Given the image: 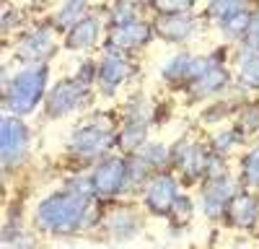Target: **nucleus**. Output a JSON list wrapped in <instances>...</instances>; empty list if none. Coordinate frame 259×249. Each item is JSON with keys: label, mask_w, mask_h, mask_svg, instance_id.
I'll use <instances>...</instances> for the list:
<instances>
[{"label": "nucleus", "mask_w": 259, "mask_h": 249, "mask_svg": "<svg viewBox=\"0 0 259 249\" xmlns=\"http://www.w3.org/2000/svg\"><path fill=\"white\" fill-rule=\"evenodd\" d=\"M85 205V192L80 190L52 195L39 205V223L47 231H73L83 223Z\"/></svg>", "instance_id": "nucleus-1"}, {"label": "nucleus", "mask_w": 259, "mask_h": 249, "mask_svg": "<svg viewBox=\"0 0 259 249\" xmlns=\"http://www.w3.org/2000/svg\"><path fill=\"white\" fill-rule=\"evenodd\" d=\"M45 80H47V68L36 62V65L21 70L16 75V80L11 83L8 91V104L11 109L18 114H26L36 107V101L41 99V91H45Z\"/></svg>", "instance_id": "nucleus-2"}, {"label": "nucleus", "mask_w": 259, "mask_h": 249, "mask_svg": "<svg viewBox=\"0 0 259 249\" xmlns=\"http://www.w3.org/2000/svg\"><path fill=\"white\" fill-rule=\"evenodd\" d=\"M0 140H3V161H6V166L18 163L21 156L26 153V145H29L26 128L18 119L6 117L3 119V130H0Z\"/></svg>", "instance_id": "nucleus-3"}, {"label": "nucleus", "mask_w": 259, "mask_h": 249, "mask_svg": "<svg viewBox=\"0 0 259 249\" xmlns=\"http://www.w3.org/2000/svg\"><path fill=\"white\" fill-rule=\"evenodd\" d=\"M112 145H114V138L99 128H85L70 138V148L83 153V156H99L106 148H112Z\"/></svg>", "instance_id": "nucleus-4"}, {"label": "nucleus", "mask_w": 259, "mask_h": 249, "mask_svg": "<svg viewBox=\"0 0 259 249\" xmlns=\"http://www.w3.org/2000/svg\"><path fill=\"white\" fill-rule=\"evenodd\" d=\"M124 177H127V166H124L119 158H114V161L101 163L99 169L94 172V177H91V187H94L96 192L112 195V192H117L119 187L124 184Z\"/></svg>", "instance_id": "nucleus-5"}, {"label": "nucleus", "mask_w": 259, "mask_h": 249, "mask_svg": "<svg viewBox=\"0 0 259 249\" xmlns=\"http://www.w3.org/2000/svg\"><path fill=\"white\" fill-rule=\"evenodd\" d=\"M80 99H83V83H78V80H62V83H57V89L50 96V114L60 117L65 112L75 109L80 104Z\"/></svg>", "instance_id": "nucleus-6"}, {"label": "nucleus", "mask_w": 259, "mask_h": 249, "mask_svg": "<svg viewBox=\"0 0 259 249\" xmlns=\"http://www.w3.org/2000/svg\"><path fill=\"white\" fill-rule=\"evenodd\" d=\"M177 200V182L171 177H156L148 187V208L156 213H166Z\"/></svg>", "instance_id": "nucleus-7"}, {"label": "nucleus", "mask_w": 259, "mask_h": 249, "mask_svg": "<svg viewBox=\"0 0 259 249\" xmlns=\"http://www.w3.org/2000/svg\"><path fill=\"white\" fill-rule=\"evenodd\" d=\"M150 39V29L140 21H133V24H122L112 31V45L114 47H135L143 45V42Z\"/></svg>", "instance_id": "nucleus-8"}, {"label": "nucleus", "mask_w": 259, "mask_h": 249, "mask_svg": "<svg viewBox=\"0 0 259 249\" xmlns=\"http://www.w3.org/2000/svg\"><path fill=\"white\" fill-rule=\"evenodd\" d=\"M52 52V31L45 26V29H36L31 36H26V42L21 45V55L24 57H31V60H39V57H47Z\"/></svg>", "instance_id": "nucleus-9"}, {"label": "nucleus", "mask_w": 259, "mask_h": 249, "mask_svg": "<svg viewBox=\"0 0 259 249\" xmlns=\"http://www.w3.org/2000/svg\"><path fill=\"white\" fill-rule=\"evenodd\" d=\"M156 31L166 39H184L189 31H192V18L189 16H182V13H171L168 18H161Z\"/></svg>", "instance_id": "nucleus-10"}, {"label": "nucleus", "mask_w": 259, "mask_h": 249, "mask_svg": "<svg viewBox=\"0 0 259 249\" xmlns=\"http://www.w3.org/2000/svg\"><path fill=\"white\" fill-rule=\"evenodd\" d=\"M99 31V21L96 18H83L73 26V31L68 34V47L70 50H80V47H89L91 42L96 39Z\"/></svg>", "instance_id": "nucleus-11"}, {"label": "nucleus", "mask_w": 259, "mask_h": 249, "mask_svg": "<svg viewBox=\"0 0 259 249\" xmlns=\"http://www.w3.org/2000/svg\"><path fill=\"white\" fill-rule=\"evenodd\" d=\"M127 75V65H124V60L122 57H106L104 62H101V83H104V91L106 94H112L114 89H117V83L122 80Z\"/></svg>", "instance_id": "nucleus-12"}, {"label": "nucleus", "mask_w": 259, "mask_h": 249, "mask_svg": "<svg viewBox=\"0 0 259 249\" xmlns=\"http://www.w3.org/2000/svg\"><path fill=\"white\" fill-rule=\"evenodd\" d=\"M256 218V200L249 195H239L231 200V221L236 226H251Z\"/></svg>", "instance_id": "nucleus-13"}, {"label": "nucleus", "mask_w": 259, "mask_h": 249, "mask_svg": "<svg viewBox=\"0 0 259 249\" xmlns=\"http://www.w3.org/2000/svg\"><path fill=\"white\" fill-rule=\"evenodd\" d=\"M223 83H226V73H223L221 68H215L212 62H210V68H207L202 75L194 78V86H192V91L197 94V96H205V94H212V91L223 89Z\"/></svg>", "instance_id": "nucleus-14"}, {"label": "nucleus", "mask_w": 259, "mask_h": 249, "mask_svg": "<svg viewBox=\"0 0 259 249\" xmlns=\"http://www.w3.org/2000/svg\"><path fill=\"white\" fill-rule=\"evenodd\" d=\"M231 197V182H218V184H212L210 190L205 192V213L207 216H218L223 211V205L226 200Z\"/></svg>", "instance_id": "nucleus-15"}, {"label": "nucleus", "mask_w": 259, "mask_h": 249, "mask_svg": "<svg viewBox=\"0 0 259 249\" xmlns=\"http://www.w3.org/2000/svg\"><path fill=\"white\" fill-rule=\"evenodd\" d=\"M239 78L246 86H259V50H244L241 55V68H239Z\"/></svg>", "instance_id": "nucleus-16"}, {"label": "nucleus", "mask_w": 259, "mask_h": 249, "mask_svg": "<svg viewBox=\"0 0 259 249\" xmlns=\"http://www.w3.org/2000/svg\"><path fill=\"white\" fill-rule=\"evenodd\" d=\"M179 161H182V166L194 177V174H202V169H205V156H202V151L200 148H184L182 153H179Z\"/></svg>", "instance_id": "nucleus-17"}, {"label": "nucleus", "mask_w": 259, "mask_h": 249, "mask_svg": "<svg viewBox=\"0 0 259 249\" xmlns=\"http://www.w3.org/2000/svg\"><path fill=\"white\" fill-rule=\"evenodd\" d=\"M143 138H145V122L138 117L135 122H127V128H124L119 143L124 145V148H135V145L143 143Z\"/></svg>", "instance_id": "nucleus-18"}, {"label": "nucleus", "mask_w": 259, "mask_h": 249, "mask_svg": "<svg viewBox=\"0 0 259 249\" xmlns=\"http://www.w3.org/2000/svg\"><path fill=\"white\" fill-rule=\"evenodd\" d=\"M249 21H251V16H249V13H244V11H233V13H228V16H226L223 29H226L231 36H239V34H244V31L249 29Z\"/></svg>", "instance_id": "nucleus-19"}, {"label": "nucleus", "mask_w": 259, "mask_h": 249, "mask_svg": "<svg viewBox=\"0 0 259 249\" xmlns=\"http://www.w3.org/2000/svg\"><path fill=\"white\" fill-rule=\"evenodd\" d=\"M109 226H112V234H117V236H130V234L138 231V218H133L130 213H117V216L109 221Z\"/></svg>", "instance_id": "nucleus-20"}, {"label": "nucleus", "mask_w": 259, "mask_h": 249, "mask_svg": "<svg viewBox=\"0 0 259 249\" xmlns=\"http://www.w3.org/2000/svg\"><path fill=\"white\" fill-rule=\"evenodd\" d=\"M83 8H85V0H68V3H65V8L60 11L57 21H60L62 26H68L70 21H75V18L83 13Z\"/></svg>", "instance_id": "nucleus-21"}, {"label": "nucleus", "mask_w": 259, "mask_h": 249, "mask_svg": "<svg viewBox=\"0 0 259 249\" xmlns=\"http://www.w3.org/2000/svg\"><path fill=\"white\" fill-rule=\"evenodd\" d=\"M192 0H153V8H158L161 13H184L189 11Z\"/></svg>", "instance_id": "nucleus-22"}, {"label": "nucleus", "mask_w": 259, "mask_h": 249, "mask_svg": "<svg viewBox=\"0 0 259 249\" xmlns=\"http://www.w3.org/2000/svg\"><path fill=\"white\" fill-rule=\"evenodd\" d=\"M244 172H246V179L251 184H259V148H254L246 158H244Z\"/></svg>", "instance_id": "nucleus-23"}, {"label": "nucleus", "mask_w": 259, "mask_h": 249, "mask_svg": "<svg viewBox=\"0 0 259 249\" xmlns=\"http://www.w3.org/2000/svg\"><path fill=\"white\" fill-rule=\"evenodd\" d=\"M241 3H244V0H215L212 8H210V13H212V16H221V18H226L228 13L239 11V6H241Z\"/></svg>", "instance_id": "nucleus-24"}, {"label": "nucleus", "mask_w": 259, "mask_h": 249, "mask_svg": "<svg viewBox=\"0 0 259 249\" xmlns=\"http://www.w3.org/2000/svg\"><path fill=\"white\" fill-rule=\"evenodd\" d=\"M171 208H174V218H177V223H184V221L192 216V202H189L187 197H177Z\"/></svg>", "instance_id": "nucleus-25"}, {"label": "nucleus", "mask_w": 259, "mask_h": 249, "mask_svg": "<svg viewBox=\"0 0 259 249\" xmlns=\"http://www.w3.org/2000/svg\"><path fill=\"white\" fill-rule=\"evenodd\" d=\"M246 34H249V47H251V50H259V13L251 16Z\"/></svg>", "instance_id": "nucleus-26"}, {"label": "nucleus", "mask_w": 259, "mask_h": 249, "mask_svg": "<svg viewBox=\"0 0 259 249\" xmlns=\"http://www.w3.org/2000/svg\"><path fill=\"white\" fill-rule=\"evenodd\" d=\"M114 21H117L119 26H122V24H133V21H135L133 16H130V6H127V3H122V6L114 11Z\"/></svg>", "instance_id": "nucleus-27"}, {"label": "nucleus", "mask_w": 259, "mask_h": 249, "mask_svg": "<svg viewBox=\"0 0 259 249\" xmlns=\"http://www.w3.org/2000/svg\"><path fill=\"white\" fill-rule=\"evenodd\" d=\"M148 158H150V161H158V163L166 161V148H163V145H156V148H150V151H148Z\"/></svg>", "instance_id": "nucleus-28"}, {"label": "nucleus", "mask_w": 259, "mask_h": 249, "mask_svg": "<svg viewBox=\"0 0 259 249\" xmlns=\"http://www.w3.org/2000/svg\"><path fill=\"white\" fill-rule=\"evenodd\" d=\"M143 174H145V163H143V161H138V169H130V182L138 184V182L143 179Z\"/></svg>", "instance_id": "nucleus-29"}, {"label": "nucleus", "mask_w": 259, "mask_h": 249, "mask_svg": "<svg viewBox=\"0 0 259 249\" xmlns=\"http://www.w3.org/2000/svg\"><path fill=\"white\" fill-rule=\"evenodd\" d=\"M205 166H210L207 172H210L212 177H215V174H218V177L223 174V163H221V158H218V161H215V158H210V161H205Z\"/></svg>", "instance_id": "nucleus-30"}, {"label": "nucleus", "mask_w": 259, "mask_h": 249, "mask_svg": "<svg viewBox=\"0 0 259 249\" xmlns=\"http://www.w3.org/2000/svg\"><path fill=\"white\" fill-rule=\"evenodd\" d=\"M236 140V135L233 133H228V135H221V138H215V143H221V148L226 151V148H231V143Z\"/></svg>", "instance_id": "nucleus-31"}]
</instances>
